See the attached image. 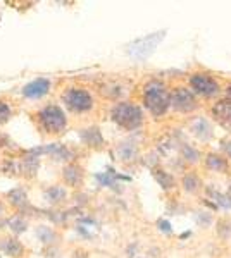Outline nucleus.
I'll list each match as a JSON object with an SVG mask.
<instances>
[{"instance_id":"1","label":"nucleus","mask_w":231,"mask_h":258,"mask_svg":"<svg viewBox=\"0 0 231 258\" xmlns=\"http://www.w3.org/2000/svg\"><path fill=\"white\" fill-rule=\"evenodd\" d=\"M145 107L154 115H162L169 107V93L161 81H150L145 86Z\"/></svg>"},{"instance_id":"4","label":"nucleus","mask_w":231,"mask_h":258,"mask_svg":"<svg viewBox=\"0 0 231 258\" xmlns=\"http://www.w3.org/2000/svg\"><path fill=\"white\" fill-rule=\"evenodd\" d=\"M64 102L68 103V107L74 112H85L88 109H91L94 105V100H91L90 93L85 90H78L73 88L64 95Z\"/></svg>"},{"instance_id":"18","label":"nucleus","mask_w":231,"mask_h":258,"mask_svg":"<svg viewBox=\"0 0 231 258\" xmlns=\"http://www.w3.org/2000/svg\"><path fill=\"white\" fill-rule=\"evenodd\" d=\"M157 226L161 227L164 232H171V231H173V227H171V224L167 222V220H159Z\"/></svg>"},{"instance_id":"2","label":"nucleus","mask_w":231,"mask_h":258,"mask_svg":"<svg viewBox=\"0 0 231 258\" xmlns=\"http://www.w3.org/2000/svg\"><path fill=\"white\" fill-rule=\"evenodd\" d=\"M112 119L124 129H135L144 122L142 110L136 105H133V103H126V102L117 103L114 109H112Z\"/></svg>"},{"instance_id":"8","label":"nucleus","mask_w":231,"mask_h":258,"mask_svg":"<svg viewBox=\"0 0 231 258\" xmlns=\"http://www.w3.org/2000/svg\"><path fill=\"white\" fill-rule=\"evenodd\" d=\"M49 90H50V83L45 80V78H40V80L28 83V85L24 86L23 93H24V97H28V98H40V97H43V95H47Z\"/></svg>"},{"instance_id":"14","label":"nucleus","mask_w":231,"mask_h":258,"mask_svg":"<svg viewBox=\"0 0 231 258\" xmlns=\"http://www.w3.org/2000/svg\"><path fill=\"white\" fill-rule=\"evenodd\" d=\"M199 186H200L199 177H195V176H187V177L183 179V188L187 189V191H190V193H193V191L199 189Z\"/></svg>"},{"instance_id":"19","label":"nucleus","mask_w":231,"mask_h":258,"mask_svg":"<svg viewBox=\"0 0 231 258\" xmlns=\"http://www.w3.org/2000/svg\"><path fill=\"white\" fill-rule=\"evenodd\" d=\"M222 147H224L226 153H228V155L231 157V141H224V145H222Z\"/></svg>"},{"instance_id":"10","label":"nucleus","mask_w":231,"mask_h":258,"mask_svg":"<svg viewBox=\"0 0 231 258\" xmlns=\"http://www.w3.org/2000/svg\"><path fill=\"white\" fill-rule=\"evenodd\" d=\"M207 167L212 170H217V172H226L228 170V162L226 159H222L219 155H207Z\"/></svg>"},{"instance_id":"5","label":"nucleus","mask_w":231,"mask_h":258,"mask_svg":"<svg viewBox=\"0 0 231 258\" xmlns=\"http://www.w3.org/2000/svg\"><path fill=\"white\" fill-rule=\"evenodd\" d=\"M41 122L47 131L50 133H57L61 129H64L66 126V115L59 107L50 105L43 112H41Z\"/></svg>"},{"instance_id":"3","label":"nucleus","mask_w":231,"mask_h":258,"mask_svg":"<svg viewBox=\"0 0 231 258\" xmlns=\"http://www.w3.org/2000/svg\"><path fill=\"white\" fill-rule=\"evenodd\" d=\"M164 36H166V31H157V33H152V35H147L145 38L133 41L128 47L129 55L136 60H145L147 57L157 48V45L164 40Z\"/></svg>"},{"instance_id":"6","label":"nucleus","mask_w":231,"mask_h":258,"mask_svg":"<svg viewBox=\"0 0 231 258\" xmlns=\"http://www.w3.org/2000/svg\"><path fill=\"white\" fill-rule=\"evenodd\" d=\"M169 105H173L176 110L179 112H190L197 107L195 97L190 90L187 88H176L173 93L169 95Z\"/></svg>"},{"instance_id":"9","label":"nucleus","mask_w":231,"mask_h":258,"mask_svg":"<svg viewBox=\"0 0 231 258\" xmlns=\"http://www.w3.org/2000/svg\"><path fill=\"white\" fill-rule=\"evenodd\" d=\"M214 114H216L226 126H231V98H226L217 103L216 109H214Z\"/></svg>"},{"instance_id":"17","label":"nucleus","mask_w":231,"mask_h":258,"mask_svg":"<svg viewBox=\"0 0 231 258\" xmlns=\"http://www.w3.org/2000/svg\"><path fill=\"white\" fill-rule=\"evenodd\" d=\"M9 114H11L9 107H7L4 102H0V122H4V120L9 117Z\"/></svg>"},{"instance_id":"11","label":"nucleus","mask_w":231,"mask_h":258,"mask_svg":"<svg viewBox=\"0 0 231 258\" xmlns=\"http://www.w3.org/2000/svg\"><path fill=\"white\" fill-rule=\"evenodd\" d=\"M193 131H195V135L199 136V138H202V140H207L209 136L212 135L211 126H209V122H207V120H204V119L197 120L195 126H193Z\"/></svg>"},{"instance_id":"15","label":"nucleus","mask_w":231,"mask_h":258,"mask_svg":"<svg viewBox=\"0 0 231 258\" xmlns=\"http://www.w3.org/2000/svg\"><path fill=\"white\" fill-rule=\"evenodd\" d=\"M66 179H68L71 184H78L79 179H81V172H79L78 167H68L66 169Z\"/></svg>"},{"instance_id":"13","label":"nucleus","mask_w":231,"mask_h":258,"mask_svg":"<svg viewBox=\"0 0 231 258\" xmlns=\"http://www.w3.org/2000/svg\"><path fill=\"white\" fill-rule=\"evenodd\" d=\"M83 140L86 141V143H90V145H94V147H97V145H100L102 143V136H100V133H99V129H86L85 133H83Z\"/></svg>"},{"instance_id":"7","label":"nucleus","mask_w":231,"mask_h":258,"mask_svg":"<svg viewBox=\"0 0 231 258\" xmlns=\"http://www.w3.org/2000/svg\"><path fill=\"white\" fill-rule=\"evenodd\" d=\"M190 83L192 88L199 95H204V97H212V95H216L219 91L217 81L209 76V74H193Z\"/></svg>"},{"instance_id":"16","label":"nucleus","mask_w":231,"mask_h":258,"mask_svg":"<svg viewBox=\"0 0 231 258\" xmlns=\"http://www.w3.org/2000/svg\"><path fill=\"white\" fill-rule=\"evenodd\" d=\"M183 155H184V159H187V160L197 162V157H199V153H197L193 148L188 147V145H184V147H183Z\"/></svg>"},{"instance_id":"12","label":"nucleus","mask_w":231,"mask_h":258,"mask_svg":"<svg viewBox=\"0 0 231 258\" xmlns=\"http://www.w3.org/2000/svg\"><path fill=\"white\" fill-rule=\"evenodd\" d=\"M154 177L157 179V182L162 186L164 189H169V188H173V186H174V179L171 177L167 172H164V170H157V169H155L154 170Z\"/></svg>"}]
</instances>
